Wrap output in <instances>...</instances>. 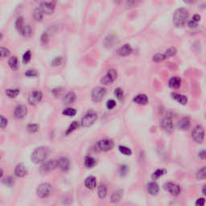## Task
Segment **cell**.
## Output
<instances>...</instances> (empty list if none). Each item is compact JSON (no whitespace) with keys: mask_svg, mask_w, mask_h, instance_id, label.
Here are the masks:
<instances>
[{"mask_svg":"<svg viewBox=\"0 0 206 206\" xmlns=\"http://www.w3.org/2000/svg\"><path fill=\"white\" fill-rule=\"evenodd\" d=\"M106 90L105 88L101 87V86L95 87L91 94V98L94 102H99L103 99L104 96L106 95Z\"/></svg>","mask_w":206,"mask_h":206,"instance_id":"cell-7","label":"cell"},{"mask_svg":"<svg viewBox=\"0 0 206 206\" xmlns=\"http://www.w3.org/2000/svg\"><path fill=\"white\" fill-rule=\"evenodd\" d=\"M106 46L112 47L115 43H117V37L114 35H110L108 37H106L104 41Z\"/></svg>","mask_w":206,"mask_h":206,"instance_id":"cell-28","label":"cell"},{"mask_svg":"<svg viewBox=\"0 0 206 206\" xmlns=\"http://www.w3.org/2000/svg\"><path fill=\"white\" fill-rule=\"evenodd\" d=\"M190 126H191V121L189 118H187V117L183 118L178 123V127L182 131H188Z\"/></svg>","mask_w":206,"mask_h":206,"instance_id":"cell-20","label":"cell"},{"mask_svg":"<svg viewBox=\"0 0 206 206\" xmlns=\"http://www.w3.org/2000/svg\"><path fill=\"white\" fill-rule=\"evenodd\" d=\"M3 176V171H2V169H1L0 168V179Z\"/></svg>","mask_w":206,"mask_h":206,"instance_id":"cell-57","label":"cell"},{"mask_svg":"<svg viewBox=\"0 0 206 206\" xmlns=\"http://www.w3.org/2000/svg\"><path fill=\"white\" fill-rule=\"evenodd\" d=\"M202 192H203V194H204V195H205V194H206L205 186H203V189H202Z\"/></svg>","mask_w":206,"mask_h":206,"instance_id":"cell-58","label":"cell"},{"mask_svg":"<svg viewBox=\"0 0 206 206\" xmlns=\"http://www.w3.org/2000/svg\"><path fill=\"white\" fill-rule=\"evenodd\" d=\"M32 59V53L30 50H27L24 53L23 56V62L24 64H27L30 62Z\"/></svg>","mask_w":206,"mask_h":206,"instance_id":"cell-44","label":"cell"},{"mask_svg":"<svg viewBox=\"0 0 206 206\" xmlns=\"http://www.w3.org/2000/svg\"><path fill=\"white\" fill-rule=\"evenodd\" d=\"M8 65L11 69L15 70L19 67V61L16 57H11L8 61Z\"/></svg>","mask_w":206,"mask_h":206,"instance_id":"cell-30","label":"cell"},{"mask_svg":"<svg viewBox=\"0 0 206 206\" xmlns=\"http://www.w3.org/2000/svg\"><path fill=\"white\" fill-rule=\"evenodd\" d=\"M48 39H49V36H48V34L47 32H44L43 34L41 35L40 40H41V42H42V44H47L48 42Z\"/></svg>","mask_w":206,"mask_h":206,"instance_id":"cell-49","label":"cell"},{"mask_svg":"<svg viewBox=\"0 0 206 206\" xmlns=\"http://www.w3.org/2000/svg\"><path fill=\"white\" fill-rule=\"evenodd\" d=\"M8 124V120L2 115H0V128L4 129L7 127Z\"/></svg>","mask_w":206,"mask_h":206,"instance_id":"cell-48","label":"cell"},{"mask_svg":"<svg viewBox=\"0 0 206 206\" xmlns=\"http://www.w3.org/2000/svg\"><path fill=\"white\" fill-rule=\"evenodd\" d=\"M119 172H120L121 175H126L127 173L128 172V167L126 165L121 166L120 168H119Z\"/></svg>","mask_w":206,"mask_h":206,"instance_id":"cell-51","label":"cell"},{"mask_svg":"<svg viewBox=\"0 0 206 206\" xmlns=\"http://www.w3.org/2000/svg\"><path fill=\"white\" fill-rule=\"evenodd\" d=\"M57 168V161L55 159H50V160H47L46 162H44L42 163V165L40 167L41 172L46 173V172H49L53 170H55Z\"/></svg>","mask_w":206,"mask_h":206,"instance_id":"cell-11","label":"cell"},{"mask_svg":"<svg viewBox=\"0 0 206 206\" xmlns=\"http://www.w3.org/2000/svg\"><path fill=\"white\" fill-rule=\"evenodd\" d=\"M114 94V95H115V97H116L118 99H119V100H122L123 98V96H124L123 90H122L121 88H117V89H115Z\"/></svg>","mask_w":206,"mask_h":206,"instance_id":"cell-46","label":"cell"},{"mask_svg":"<svg viewBox=\"0 0 206 206\" xmlns=\"http://www.w3.org/2000/svg\"><path fill=\"white\" fill-rule=\"evenodd\" d=\"M192 137L196 143H202L204 139V131L201 125H196L192 131Z\"/></svg>","mask_w":206,"mask_h":206,"instance_id":"cell-5","label":"cell"},{"mask_svg":"<svg viewBox=\"0 0 206 206\" xmlns=\"http://www.w3.org/2000/svg\"><path fill=\"white\" fill-rule=\"evenodd\" d=\"M197 24H198V23L195 22V21H193V20H190V21H188V25L190 28H195V27L197 26Z\"/></svg>","mask_w":206,"mask_h":206,"instance_id":"cell-53","label":"cell"},{"mask_svg":"<svg viewBox=\"0 0 206 206\" xmlns=\"http://www.w3.org/2000/svg\"><path fill=\"white\" fill-rule=\"evenodd\" d=\"M113 147H114V142L111 139H102L96 143V149L99 151H103V152L110 151L113 148Z\"/></svg>","mask_w":206,"mask_h":206,"instance_id":"cell-6","label":"cell"},{"mask_svg":"<svg viewBox=\"0 0 206 206\" xmlns=\"http://www.w3.org/2000/svg\"><path fill=\"white\" fill-rule=\"evenodd\" d=\"M38 75H39V74L36 69H28L25 73V76L27 78H35Z\"/></svg>","mask_w":206,"mask_h":206,"instance_id":"cell-47","label":"cell"},{"mask_svg":"<svg viewBox=\"0 0 206 206\" xmlns=\"http://www.w3.org/2000/svg\"><path fill=\"white\" fill-rule=\"evenodd\" d=\"M24 25V19H23V18L21 16L18 17L16 19V20H15V27H16V29L19 32H21Z\"/></svg>","mask_w":206,"mask_h":206,"instance_id":"cell-34","label":"cell"},{"mask_svg":"<svg viewBox=\"0 0 206 206\" xmlns=\"http://www.w3.org/2000/svg\"><path fill=\"white\" fill-rule=\"evenodd\" d=\"M165 173H166L165 169H163V168H161V169H157L153 174H152V179H153V180H157V179L161 177L162 175H163Z\"/></svg>","mask_w":206,"mask_h":206,"instance_id":"cell-39","label":"cell"},{"mask_svg":"<svg viewBox=\"0 0 206 206\" xmlns=\"http://www.w3.org/2000/svg\"><path fill=\"white\" fill-rule=\"evenodd\" d=\"M119 150L121 153L125 155H132V151L129 147H125V146H119Z\"/></svg>","mask_w":206,"mask_h":206,"instance_id":"cell-41","label":"cell"},{"mask_svg":"<svg viewBox=\"0 0 206 206\" xmlns=\"http://www.w3.org/2000/svg\"><path fill=\"white\" fill-rule=\"evenodd\" d=\"M27 130L30 133H36L39 130V126L36 123H30V124L27 125Z\"/></svg>","mask_w":206,"mask_h":206,"instance_id":"cell-43","label":"cell"},{"mask_svg":"<svg viewBox=\"0 0 206 206\" xmlns=\"http://www.w3.org/2000/svg\"><path fill=\"white\" fill-rule=\"evenodd\" d=\"M165 188L167 191L170 192L173 196H178L180 193L181 188L177 184L173 183V182H168L165 184Z\"/></svg>","mask_w":206,"mask_h":206,"instance_id":"cell-14","label":"cell"},{"mask_svg":"<svg viewBox=\"0 0 206 206\" xmlns=\"http://www.w3.org/2000/svg\"><path fill=\"white\" fill-rule=\"evenodd\" d=\"M78 127H79V123H78V121H74L73 123H71V124L69 125V127H68V129L66 130L65 135H70L71 133L75 131L78 128Z\"/></svg>","mask_w":206,"mask_h":206,"instance_id":"cell-31","label":"cell"},{"mask_svg":"<svg viewBox=\"0 0 206 206\" xmlns=\"http://www.w3.org/2000/svg\"><path fill=\"white\" fill-rule=\"evenodd\" d=\"M64 62V58L62 57H57L52 61L51 65L53 66H60Z\"/></svg>","mask_w":206,"mask_h":206,"instance_id":"cell-40","label":"cell"},{"mask_svg":"<svg viewBox=\"0 0 206 206\" xmlns=\"http://www.w3.org/2000/svg\"><path fill=\"white\" fill-rule=\"evenodd\" d=\"M192 20H193V21H195V22L198 23L199 21L200 20V16L199 15H194L193 16H192Z\"/></svg>","mask_w":206,"mask_h":206,"instance_id":"cell-56","label":"cell"},{"mask_svg":"<svg viewBox=\"0 0 206 206\" xmlns=\"http://www.w3.org/2000/svg\"><path fill=\"white\" fill-rule=\"evenodd\" d=\"M27 114V108L24 105H18L15 108L14 115L15 117L18 119H23Z\"/></svg>","mask_w":206,"mask_h":206,"instance_id":"cell-13","label":"cell"},{"mask_svg":"<svg viewBox=\"0 0 206 206\" xmlns=\"http://www.w3.org/2000/svg\"><path fill=\"white\" fill-rule=\"evenodd\" d=\"M134 102L138 105H146L148 102V98L146 94H138L133 99Z\"/></svg>","mask_w":206,"mask_h":206,"instance_id":"cell-21","label":"cell"},{"mask_svg":"<svg viewBox=\"0 0 206 206\" xmlns=\"http://www.w3.org/2000/svg\"><path fill=\"white\" fill-rule=\"evenodd\" d=\"M205 204V199L203 197L198 198L196 201V206H204Z\"/></svg>","mask_w":206,"mask_h":206,"instance_id":"cell-52","label":"cell"},{"mask_svg":"<svg viewBox=\"0 0 206 206\" xmlns=\"http://www.w3.org/2000/svg\"><path fill=\"white\" fill-rule=\"evenodd\" d=\"M98 195L100 199H104L107 195V187L105 184H101L98 187Z\"/></svg>","mask_w":206,"mask_h":206,"instance_id":"cell-26","label":"cell"},{"mask_svg":"<svg viewBox=\"0 0 206 206\" xmlns=\"http://www.w3.org/2000/svg\"><path fill=\"white\" fill-rule=\"evenodd\" d=\"M196 177L197 180H205L206 178V168L205 167H202L201 168L198 170L196 174Z\"/></svg>","mask_w":206,"mask_h":206,"instance_id":"cell-33","label":"cell"},{"mask_svg":"<svg viewBox=\"0 0 206 206\" xmlns=\"http://www.w3.org/2000/svg\"><path fill=\"white\" fill-rule=\"evenodd\" d=\"M182 83V81L180 78L179 77H172L170 78L169 82H168V86L169 87L172 88V89H177V88L180 87Z\"/></svg>","mask_w":206,"mask_h":206,"instance_id":"cell-24","label":"cell"},{"mask_svg":"<svg viewBox=\"0 0 206 206\" xmlns=\"http://www.w3.org/2000/svg\"><path fill=\"white\" fill-rule=\"evenodd\" d=\"M198 155H198V156H199V158H200V159H203V160H204V159H205V158H206V152H205V151H204V150H203V151H200Z\"/></svg>","mask_w":206,"mask_h":206,"instance_id":"cell-54","label":"cell"},{"mask_svg":"<svg viewBox=\"0 0 206 206\" xmlns=\"http://www.w3.org/2000/svg\"><path fill=\"white\" fill-rule=\"evenodd\" d=\"M77 100V96L74 92H69L65 95L63 98V102L65 104H73Z\"/></svg>","mask_w":206,"mask_h":206,"instance_id":"cell-25","label":"cell"},{"mask_svg":"<svg viewBox=\"0 0 206 206\" xmlns=\"http://www.w3.org/2000/svg\"><path fill=\"white\" fill-rule=\"evenodd\" d=\"M171 97L174 100H175L177 102H179L181 105H186L188 102V98L187 97L183 95V94H177V93H172Z\"/></svg>","mask_w":206,"mask_h":206,"instance_id":"cell-23","label":"cell"},{"mask_svg":"<svg viewBox=\"0 0 206 206\" xmlns=\"http://www.w3.org/2000/svg\"><path fill=\"white\" fill-rule=\"evenodd\" d=\"M76 114H77V110L74 108H71V107H68L62 111V114L68 117H74L75 116Z\"/></svg>","mask_w":206,"mask_h":206,"instance_id":"cell-36","label":"cell"},{"mask_svg":"<svg viewBox=\"0 0 206 206\" xmlns=\"http://www.w3.org/2000/svg\"><path fill=\"white\" fill-rule=\"evenodd\" d=\"M53 192V186L49 183H42L36 188V194L41 199L48 197Z\"/></svg>","mask_w":206,"mask_h":206,"instance_id":"cell-4","label":"cell"},{"mask_svg":"<svg viewBox=\"0 0 206 206\" xmlns=\"http://www.w3.org/2000/svg\"><path fill=\"white\" fill-rule=\"evenodd\" d=\"M123 196V191L121 189H118L116 191H114L112 193L111 196H110V201L112 203H118L121 200L122 197Z\"/></svg>","mask_w":206,"mask_h":206,"instance_id":"cell-22","label":"cell"},{"mask_svg":"<svg viewBox=\"0 0 206 206\" xmlns=\"http://www.w3.org/2000/svg\"><path fill=\"white\" fill-rule=\"evenodd\" d=\"M2 39V34L1 32H0V40Z\"/></svg>","mask_w":206,"mask_h":206,"instance_id":"cell-59","label":"cell"},{"mask_svg":"<svg viewBox=\"0 0 206 206\" xmlns=\"http://www.w3.org/2000/svg\"><path fill=\"white\" fill-rule=\"evenodd\" d=\"M85 186L86 188L90 190H93L96 188L97 180L96 177L94 175H90L85 180Z\"/></svg>","mask_w":206,"mask_h":206,"instance_id":"cell-17","label":"cell"},{"mask_svg":"<svg viewBox=\"0 0 206 206\" xmlns=\"http://www.w3.org/2000/svg\"><path fill=\"white\" fill-rule=\"evenodd\" d=\"M176 53H177L176 48H175V47H171L168 49H167L163 54H164V57H165V58L167 59V58H169V57H174V56L176 54Z\"/></svg>","mask_w":206,"mask_h":206,"instance_id":"cell-37","label":"cell"},{"mask_svg":"<svg viewBox=\"0 0 206 206\" xmlns=\"http://www.w3.org/2000/svg\"><path fill=\"white\" fill-rule=\"evenodd\" d=\"M42 98H43V94H42L41 91H40V90H35V91H33V92H32L31 94H29V104L35 106V105L38 104L39 102H41Z\"/></svg>","mask_w":206,"mask_h":206,"instance_id":"cell-12","label":"cell"},{"mask_svg":"<svg viewBox=\"0 0 206 206\" xmlns=\"http://www.w3.org/2000/svg\"><path fill=\"white\" fill-rule=\"evenodd\" d=\"M11 54V52L7 48L0 47V58H4V57H9Z\"/></svg>","mask_w":206,"mask_h":206,"instance_id":"cell-42","label":"cell"},{"mask_svg":"<svg viewBox=\"0 0 206 206\" xmlns=\"http://www.w3.org/2000/svg\"><path fill=\"white\" fill-rule=\"evenodd\" d=\"M160 127L163 131L166 132H171L173 131V121L171 116L164 117L161 121H160Z\"/></svg>","mask_w":206,"mask_h":206,"instance_id":"cell-9","label":"cell"},{"mask_svg":"<svg viewBox=\"0 0 206 206\" xmlns=\"http://www.w3.org/2000/svg\"><path fill=\"white\" fill-rule=\"evenodd\" d=\"M44 15H51L56 8V2H42L39 6Z\"/></svg>","mask_w":206,"mask_h":206,"instance_id":"cell-10","label":"cell"},{"mask_svg":"<svg viewBox=\"0 0 206 206\" xmlns=\"http://www.w3.org/2000/svg\"><path fill=\"white\" fill-rule=\"evenodd\" d=\"M117 77H118V73L115 69H109L106 75L104 77H102L101 79V83L103 85H110L112 82H114L116 80Z\"/></svg>","mask_w":206,"mask_h":206,"instance_id":"cell-8","label":"cell"},{"mask_svg":"<svg viewBox=\"0 0 206 206\" xmlns=\"http://www.w3.org/2000/svg\"><path fill=\"white\" fill-rule=\"evenodd\" d=\"M57 167L63 171H67L69 169L70 161L67 157H61L57 159Z\"/></svg>","mask_w":206,"mask_h":206,"instance_id":"cell-16","label":"cell"},{"mask_svg":"<svg viewBox=\"0 0 206 206\" xmlns=\"http://www.w3.org/2000/svg\"><path fill=\"white\" fill-rule=\"evenodd\" d=\"M61 92V88H56L54 90H53V94L55 95V96H57V95H59L60 93Z\"/></svg>","mask_w":206,"mask_h":206,"instance_id":"cell-55","label":"cell"},{"mask_svg":"<svg viewBox=\"0 0 206 206\" xmlns=\"http://www.w3.org/2000/svg\"><path fill=\"white\" fill-rule=\"evenodd\" d=\"M14 174L15 176H17V177L19 178L24 177L25 175L27 174V167H25V165L23 163H18V164L15 167Z\"/></svg>","mask_w":206,"mask_h":206,"instance_id":"cell-15","label":"cell"},{"mask_svg":"<svg viewBox=\"0 0 206 206\" xmlns=\"http://www.w3.org/2000/svg\"><path fill=\"white\" fill-rule=\"evenodd\" d=\"M49 150L47 147H37L34 151H32L31 155L32 161L36 164L44 163L46 160L47 157L48 156Z\"/></svg>","mask_w":206,"mask_h":206,"instance_id":"cell-1","label":"cell"},{"mask_svg":"<svg viewBox=\"0 0 206 206\" xmlns=\"http://www.w3.org/2000/svg\"><path fill=\"white\" fill-rule=\"evenodd\" d=\"M166 58L164 57V54L163 53H157V54H155V56L152 58V61L154 62H161L163 61H164Z\"/></svg>","mask_w":206,"mask_h":206,"instance_id":"cell-45","label":"cell"},{"mask_svg":"<svg viewBox=\"0 0 206 206\" xmlns=\"http://www.w3.org/2000/svg\"><path fill=\"white\" fill-rule=\"evenodd\" d=\"M97 161L92 156H86L85 159V166L88 168H92L96 165Z\"/></svg>","mask_w":206,"mask_h":206,"instance_id":"cell-27","label":"cell"},{"mask_svg":"<svg viewBox=\"0 0 206 206\" xmlns=\"http://www.w3.org/2000/svg\"><path fill=\"white\" fill-rule=\"evenodd\" d=\"M15 179L12 177V176H7L5 179H3L2 180V183L4 185H6V187H12L13 185L15 184Z\"/></svg>","mask_w":206,"mask_h":206,"instance_id":"cell-38","label":"cell"},{"mask_svg":"<svg viewBox=\"0 0 206 206\" xmlns=\"http://www.w3.org/2000/svg\"><path fill=\"white\" fill-rule=\"evenodd\" d=\"M147 192L151 195V196H155L157 195L159 191V187L156 182L152 181L147 184Z\"/></svg>","mask_w":206,"mask_h":206,"instance_id":"cell-19","label":"cell"},{"mask_svg":"<svg viewBox=\"0 0 206 206\" xmlns=\"http://www.w3.org/2000/svg\"><path fill=\"white\" fill-rule=\"evenodd\" d=\"M20 93V90L19 89H7L6 90V96L10 98H15L18 96Z\"/></svg>","mask_w":206,"mask_h":206,"instance_id":"cell-29","label":"cell"},{"mask_svg":"<svg viewBox=\"0 0 206 206\" xmlns=\"http://www.w3.org/2000/svg\"><path fill=\"white\" fill-rule=\"evenodd\" d=\"M98 114L94 110H89L82 117L81 125L82 127H90L96 122Z\"/></svg>","mask_w":206,"mask_h":206,"instance_id":"cell-3","label":"cell"},{"mask_svg":"<svg viewBox=\"0 0 206 206\" xmlns=\"http://www.w3.org/2000/svg\"><path fill=\"white\" fill-rule=\"evenodd\" d=\"M106 106H107V108L109 110H112V109H114L116 106V102L113 100V99H110V100L107 101V102H106Z\"/></svg>","mask_w":206,"mask_h":206,"instance_id":"cell-50","label":"cell"},{"mask_svg":"<svg viewBox=\"0 0 206 206\" xmlns=\"http://www.w3.org/2000/svg\"><path fill=\"white\" fill-rule=\"evenodd\" d=\"M132 51L133 49L131 45L126 44L123 45V46H121L119 48V50H118V53L121 57H127V56L130 55L132 53Z\"/></svg>","mask_w":206,"mask_h":206,"instance_id":"cell-18","label":"cell"},{"mask_svg":"<svg viewBox=\"0 0 206 206\" xmlns=\"http://www.w3.org/2000/svg\"><path fill=\"white\" fill-rule=\"evenodd\" d=\"M33 17H34V19L36 21H41L44 18V13L42 12V11L40 10V7H37V8L35 9L34 11V13H33Z\"/></svg>","mask_w":206,"mask_h":206,"instance_id":"cell-32","label":"cell"},{"mask_svg":"<svg viewBox=\"0 0 206 206\" xmlns=\"http://www.w3.org/2000/svg\"><path fill=\"white\" fill-rule=\"evenodd\" d=\"M188 17V11L184 8H179L175 11L173 15V23L176 27H183L187 22Z\"/></svg>","mask_w":206,"mask_h":206,"instance_id":"cell-2","label":"cell"},{"mask_svg":"<svg viewBox=\"0 0 206 206\" xmlns=\"http://www.w3.org/2000/svg\"><path fill=\"white\" fill-rule=\"evenodd\" d=\"M21 34H22L23 36L25 37H30L32 36V28L30 25L28 24H25L24 27H23V28L21 31Z\"/></svg>","mask_w":206,"mask_h":206,"instance_id":"cell-35","label":"cell"}]
</instances>
